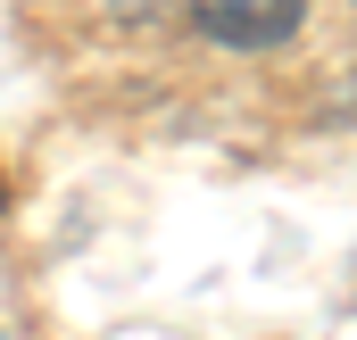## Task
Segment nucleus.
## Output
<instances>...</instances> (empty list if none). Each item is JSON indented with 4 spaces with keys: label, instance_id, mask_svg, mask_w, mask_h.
I'll use <instances>...</instances> for the list:
<instances>
[{
    "label": "nucleus",
    "instance_id": "obj_1",
    "mask_svg": "<svg viewBox=\"0 0 357 340\" xmlns=\"http://www.w3.org/2000/svg\"><path fill=\"white\" fill-rule=\"evenodd\" d=\"M191 17H199V33L225 42V50H274V42L299 33L307 0H191Z\"/></svg>",
    "mask_w": 357,
    "mask_h": 340
},
{
    "label": "nucleus",
    "instance_id": "obj_2",
    "mask_svg": "<svg viewBox=\"0 0 357 340\" xmlns=\"http://www.w3.org/2000/svg\"><path fill=\"white\" fill-rule=\"evenodd\" d=\"M0 208H8V191H0Z\"/></svg>",
    "mask_w": 357,
    "mask_h": 340
}]
</instances>
